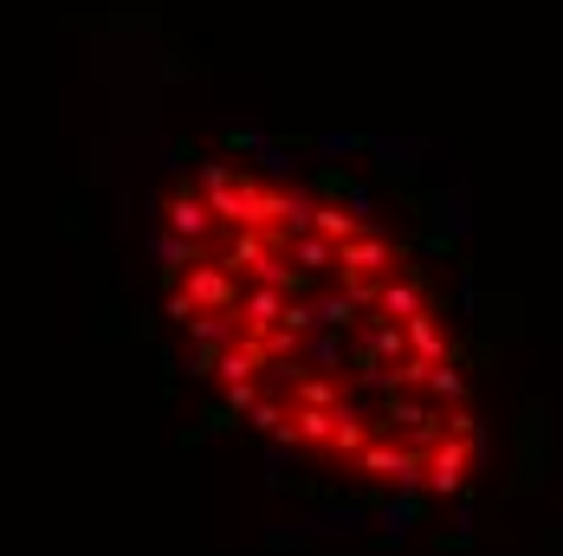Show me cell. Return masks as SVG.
Returning <instances> with one entry per match:
<instances>
[{
	"label": "cell",
	"mask_w": 563,
	"mask_h": 556,
	"mask_svg": "<svg viewBox=\"0 0 563 556\" xmlns=\"http://www.w3.org/2000/svg\"><path fill=\"white\" fill-rule=\"evenodd\" d=\"M395 266H401V246H395L389 233H376V226H363L356 240L338 246V273L350 278V285H383Z\"/></svg>",
	"instance_id": "1"
},
{
	"label": "cell",
	"mask_w": 563,
	"mask_h": 556,
	"mask_svg": "<svg viewBox=\"0 0 563 556\" xmlns=\"http://www.w3.org/2000/svg\"><path fill=\"white\" fill-rule=\"evenodd\" d=\"M421 459H428L421 446H401V441H383V434H376L350 466H356L363 479H376V486H421Z\"/></svg>",
	"instance_id": "2"
},
{
	"label": "cell",
	"mask_w": 563,
	"mask_h": 556,
	"mask_svg": "<svg viewBox=\"0 0 563 556\" xmlns=\"http://www.w3.org/2000/svg\"><path fill=\"white\" fill-rule=\"evenodd\" d=\"M473 446L453 441V434H441V441L428 446V459H421V486L434 492V499H453V492H466V472H473Z\"/></svg>",
	"instance_id": "3"
},
{
	"label": "cell",
	"mask_w": 563,
	"mask_h": 556,
	"mask_svg": "<svg viewBox=\"0 0 563 556\" xmlns=\"http://www.w3.org/2000/svg\"><path fill=\"white\" fill-rule=\"evenodd\" d=\"M163 226H169V233H181L188 246H208L214 233H227L221 214L208 208V194H201V188H175L169 201H163Z\"/></svg>",
	"instance_id": "4"
},
{
	"label": "cell",
	"mask_w": 563,
	"mask_h": 556,
	"mask_svg": "<svg viewBox=\"0 0 563 556\" xmlns=\"http://www.w3.org/2000/svg\"><path fill=\"white\" fill-rule=\"evenodd\" d=\"M181 285H188V298L201 311H240V291H246L227 259H188V278Z\"/></svg>",
	"instance_id": "5"
},
{
	"label": "cell",
	"mask_w": 563,
	"mask_h": 556,
	"mask_svg": "<svg viewBox=\"0 0 563 556\" xmlns=\"http://www.w3.org/2000/svg\"><path fill=\"white\" fill-rule=\"evenodd\" d=\"M285 304H291V291H279V285H266V278H253L246 291H240V324L253 336L279 331L285 324Z\"/></svg>",
	"instance_id": "6"
},
{
	"label": "cell",
	"mask_w": 563,
	"mask_h": 556,
	"mask_svg": "<svg viewBox=\"0 0 563 556\" xmlns=\"http://www.w3.org/2000/svg\"><path fill=\"white\" fill-rule=\"evenodd\" d=\"M376 311H383V318H395V324L421 318V311H428V285H421L415 273H389L383 285H376Z\"/></svg>",
	"instance_id": "7"
},
{
	"label": "cell",
	"mask_w": 563,
	"mask_h": 556,
	"mask_svg": "<svg viewBox=\"0 0 563 556\" xmlns=\"http://www.w3.org/2000/svg\"><path fill=\"white\" fill-rule=\"evenodd\" d=\"M331 441H338V408H291V446L331 453Z\"/></svg>",
	"instance_id": "8"
},
{
	"label": "cell",
	"mask_w": 563,
	"mask_h": 556,
	"mask_svg": "<svg viewBox=\"0 0 563 556\" xmlns=\"http://www.w3.org/2000/svg\"><path fill=\"white\" fill-rule=\"evenodd\" d=\"M408 356H421V363H448V356H453V336L441 331V318H434V311L408 318Z\"/></svg>",
	"instance_id": "9"
},
{
	"label": "cell",
	"mask_w": 563,
	"mask_h": 556,
	"mask_svg": "<svg viewBox=\"0 0 563 556\" xmlns=\"http://www.w3.org/2000/svg\"><path fill=\"white\" fill-rule=\"evenodd\" d=\"M428 401H434V408H466V401H473V382L460 376V363H453V356L428 369Z\"/></svg>",
	"instance_id": "10"
},
{
	"label": "cell",
	"mask_w": 563,
	"mask_h": 556,
	"mask_svg": "<svg viewBox=\"0 0 563 556\" xmlns=\"http://www.w3.org/2000/svg\"><path fill=\"white\" fill-rule=\"evenodd\" d=\"M376 434H383L376 421H363V414L338 408V441H331V453H338V459H356V453H363V446L376 441Z\"/></svg>",
	"instance_id": "11"
},
{
	"label": "cell",
	"mask_w": 563,
	"mask_h": 556,
	"mask_svg": "<svg viewBox=\"0 0 563 556\" xmlns=\"http://www.w3.org/2000/svg\"><path fill=\"white\" fill-rule=\"evenodd\" d=\"M311 226L324 233V240H356L363 226H369V214H350V208H338V201H318V214H311Z\"/></svg>",
	"instance_id": "12"
},
{
	"label": "cell",
	"mask_w": 563,
	"mask_h": 556,
	"mask_svg": "<svg viewBox=\"0 0 563 556\" xmlns=\"http://www.w3.org/2000/svg\"><path fill=\"white\" fill-rule=\"evenodd\" d=\"M291 408H343V382L338 376H305L291 389Z\"/></svg>",
	"instance_id": "13"
},
{
	"label": "cell",
	"mask_w": 563,
	"mask_h": 556,
	"mask_svg": "<svg viewBox=\"0 0 563 556\" xmlns=\"http://www.w3.org/2000/svg\"><path fill=\"white\" fill-rule=\"evenodd\" d=\"M363 304H369V298H363V291H331V298H318V318H324V324H331V331H350V324H356V311H363Z\"/></svg>",
	"instance_id": "14"
},
{
	"label": "cell",
	"mask_w": 563,
	"mask_h": 556,
	"mask_svg": "<svg viewBox=\"0 0 563 556\" xmlns=\"http://www.w3.org/2000/svg\"><path fill=\"white\" fill-rule=\"evenodd\" d=\"M221 394H227V408H233V414H253V408L266 401V389H260V376H246V382H221Z\"/></svg>",
	"instance_id": "15"
},
{
	"label": "cell",
	"mask_w": 563,
	"mask_h": 556,
	"mask_svg": "<svg viewBox=\"0 0 563 556\" xmlns=\"http://www.w3.org/2000/svg\"><path fill=\"white\" fill-rule=\"evenodd\" d=\"M318 324H324V318H318V304H305V298H291V304H285V331H291V336H311Z\"/></svg>",
	"instance_id": "16"
},
{
	"label": "cell",
	"mask_w": 563,
	"mask_h": 556,
	"mask_svg": "<svg viewBox=\"0 0 563 556\" xmlns=\"http://www.w3.org/2000/svg\"><path fill=\"white\" fill-rule=\"evenodd\" d=\"M195 311H201V304H195V298H188V285H175V291H169V318H175V324H188V318H195Z\"/></svg>",
	"instance_id": "17"
}]
</instances>
